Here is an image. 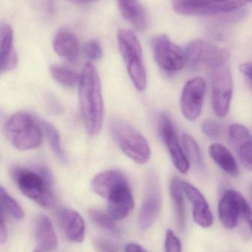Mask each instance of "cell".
I'll use <instances>...</instances> for the list:
<instances>
[{
  "mask_svg": "<svg viewBox=\"0 0 252 252\" xmlns=\"http://www.w3.org/2000/svg\"><path fill=\"white\" fill-rule=\"evenodd\" d=\"M79 100L86 130L90 135L98 134L103 124V98L100 78L90 62L84 65L80 78Z\"/></svg>",
  "mask_w": 252,
  "mask_h": 252,
  "instance_id": "obj_1",
  "label": "cell"
},
{
  "mask_svg": "<svg viewBox=\"0 0 252 252\" xmlns=\"http://www.w3.org/2000/svg\"><path fill=\"white\" fill-rule=\"evenodd\" d=\"M10 176L21 192L44 208H51L56 198L52 191L53 178L47 167L36 166L34 170L20 167L10 169Z\"/></svg>",
  "mask_w": 252,
  "mask_h": 252,
  "instance_id": "obj_2",
  "label": "cell"
},
{
  "mask_svg": "<svg viewBox=\"0 0 252 252\" xmlns=\"http://www.w3.org/2000/svg\"><path fill=\"white\" fill-rule=\"evenodd\" d=\"M110 133L127 157L139 164H145L151 157L149 142L143 134L128 123L115 119L111 122Z\"/></svg>",
  "mask_w": 252,
  "mask_h": 252,
  "instance_id": "obj_3",
  "label": "cell"
},
{
  "mask_svg": "<svg viewBox=\"0 0 252 252\" xmlns=\"http://www.w3.org/2000/svg\"><path fill=\"white\" fill-rule=\"evenodd\" d=\"M117 37L118 48L127 66L129 76L136 90L144 92L146 87V72L140 42L134 32L130 30H119Z\"/></svg>",
  "mask_w": 252,
  "mask_h": 252,
  "instance_id": "obj_4",
  "label": "cell"
},
{
  "mask_svg": "<svg viewBox=\"0 0 252 252\" xmlns=\"http://www.w3.org/2000/svg\"><path fill=\"white\" fill-rule=\"evenodd\" d=\"M5 132L12 144L21 151L38 148L42 140V133L36 120L28 112L12 115L6 122Z\"/></svg>",
  "mask_w": 252,
  "mask_h": 252,
  "instance_id": "obj_5",
  "label": "cell"
},
{
  "mask_svg": "<svg viewBox=\"0 0 252 252\" xmlns=\"http://www.w3.org/2000/svg\"><path fill=\"white\" fill-rule=\"evenodd\" d=\"M186 65L192 70L213 69L227 65L229 53L226 49L217 47L202 40H194L188 43L183 50Z\"/></svg>",
  "mask_w": 252,
  "mask_h": 252,
  "instance_id": "obj_6",
  "label": "cell"
},
{
  "mask_svg": "<svg viewBox=\"0 0 252 252\" xmlns=\"http://www.w3.org/2000/svg\"><path fill=\"white\" fill-rule=\"evenodd\" d=\"M247 3L245 0H183L173 7L186 16H213L235 11Z\"/></svg>",
  "mask_w": 252,
  "mask_h": 252,
  "instance_id": "obj_7",
  "label": "cell"
},
{
  "mask_svg": "<svg viewBox=\"0 0 252 252\" xmlns=\"http://www.w3.org/2000/svg\"><path fill=\"white\" fill-rule=\"evenodd\" d=\"M218 213L220 221L227 229L236 227L240 218L245 219L251 227V207L238 191L229 189L224 192L219 202Z\"/></svg>",
  "mask_w": 252,
  "mask_h": 252,
  "instance_id": "obj_8",
  "label": "cell"
},
{
  "mask_svg": "<svg viewBox=\"0 0 252 252\" xmlns=\"http://www.w3.org/2000/svg\"><path fill=\"white\" fill-rule=\"evenodd\" d=\"M212 76V103L215 113L220 118L226 116L230 107L233 93L232 73L227 65L213 69Z\"/></svg>",
  "mask_w": 252,
  "mask_h": 252,
  "instance_id": "obj_9",
  "label": "cell"
},
{
  "mask_svg": "<svg viewBox=\"0 0 252 252\" xmlns=\"http://www.w3.org/2000/svg\"><path fill=\"white\" fill-rule=\"evenodd\" d=\"M154 57L158 66L167 71L175 72L186 65L184 52L166 35H158L152 39Z\"/></svg>",
  "mask_w": 252,
  "mask_h": 252,
  "instance_id": "obj_10",
  "label": "cell"
},
{
  "mask_svg": "<svg viewBox=\"0 0 252 252\" xmlns=\"http://www.w3.org/2000/svg\"><path fill=\"white\" fill-rule=\"evenodd\" d=\"M207 84L202 78L189 80L183 87L180 96V111L188 121L198 119L202 112Z\"/></svg>",
  "mask_w": 252,
  "mask_h": 252,
  "instance_id": "obj_11",
  "label": "cell"
},
{
  "mask_svg": "<svg viewBox=\"0 0 252 252\" xmlns=\"http://www.w3.org/2000/svg\"><path fill=\"white\" fill-rule=\"evenodd\" d=\"M159 130L175 167L183 174L187 173L190 164L182 149L174 125L167 115H161L160 118Z\"/></svg>",
  "mask_w": 252,
  "mask_h": 252,
  "instance_id": "obj_12",
  "label": "cell"
},
{
  "mask_svg": "<svg viewBox=\"0 0 252 252\" xmlns=\"http://www.w3.org/2000/svg\"><path fill=\"white\" fill-rule=\"evenodd\" d=\"M161 208V194L156 175L151 173L148 178L147 191L139 216L142 230L149 229L156 220Z\"/></svg>",
  "mask_w": 252,
  "mask_h": 252,
  "instance_id": "obj_13",
  "label": "cell"
},
{
  "mask_svg": "<svg viewBox=\"0 0 252 252\" xmlns=\"http://www.w3.org/2000/svg\"><path fill=\"white\" fill-rule=\"evenodd\" d=\"M182 190L193 205V219L201 227L208 228L213 223V216L203 194L193 185L180 180Z\"/></svg>",
  "mask_w": 252,
  "mask_h": 252,
  "instance_id": "obj_14",
  "label": "cell"
},
{
  "mask_svg": "<svg viewBox=\"0 0 252 252\" xmlns=\"http://www.w3.org/2000/svg\"><path fill=\"white\" fill-rule=\"evenodd\" d=\"M107 200L108 215L114 220L125 219L134 207V200L129 184L117 188Z\"/></svg>",
  "mask_w": 252,
  "mask_h": 252,
  "instance_id": "obj_15",
  "label": "cell"
},
{
  "mask_svg": "<svg viewBox=\"0 0 252 252\" xmlns=\"http://www.w3.org/2000/svg\"><path fill=\"white\" fill-rule=\"evenodd\" d=\"M229 136L242 164L252 170V136L250 130L241 124H232L229 127Z\"/></svg>",
  "mask_w": 252,
  "mask_h": 252,
  "instance_id": "obj_16",
  "label": "cell"
},
{
  "mask_svg": "<svg viewBox=\"0 0 252 252\" xmlns=\"http://www.w3.org/2000/svg\"><path fill=\"white\" fill-rule=\"evenodd\" d=\"M58 220L62 231L69 241L81 243L85 236V223L78 212L62 209L58 213Z\"/></svg>",
  "mask_w": 252,
  "mask_h": 252,
  "instance_id": "obj_17",
  "label": "cell"
},
{
  "mask_svg": "<svg viewBox=\"0 0 252 252\" xmlns=\"http://www.w3.org/2000/svg\"><path fill=\"white\" fill-rule=\"evenodd\" d=\"M128 183L126 176L118 170H111L96 175L91 182L93 190L102 198H108L111 192Z\"/></svg>",
  "mask_w": 252,
  "mask_h": 252,
  "instance_id": "obj_18",
  "label": "cell"
},
{
  "mask_svg": "<svg viewBox=\"0 0 252 252\" xmlns=\"http://www.w3.org/2000/svg\"><path fill=\"white\" fill-rule=\"evenodd\" d=\"M53 49L61 57L72 63L78 61L79 45L76 37L68 31H61L56 34L53 41Z\"/></svg>",
  "mask_w": 252,
  "mask_h": 252,
  "instance_id": "obj_19",
  "label": "cell"
},
{
  "mask_svg": "<svg viewBox=\"0 0 252 252\" xmlns=\"http://www.w3.org/2000/svg\"><path fill=\"white\" fill-rule=\"evenodd\" d=\"M118 7L124 19L136 30L144 31L147 28L146 11L139 0H118Z\"/></svg>",
  "mask_w": 252,
  "mask_h": 252,
  "instance_id": "obj_20",
  "label": "cell"
},
{
  "mask_svg": "<svg viewBox=\"0 0 252 252\" xmlns=\"http://www.w3.org/2000/svg\"><path fill=\"white\" fill-rule=\"evenodd\" d=\"M36 238L38 247L44 252L57 248L58 242L53 224L45 215H40L36 223Z\"/></svg>",
  "mask_w": 252,
  "mask_h": 252,
  "instance_id": "obj_21",
  "label": "cell"
},
{
  "mask_svg": "<svg viewBox=\"0 0 252 252\" xmlns=\"http://www.w3.org/2000/svg\"><path fill=\"white\" fill-rule=\"evenodd\" d=\"M209 154L212 159L223 171L231 176H236L238 173V165L232 153L223 145L216 143L210 145Z\"/></svg>",
  "mask_w": 252,
  "mask_h": 252,
  "instance_id": "obj_22",
  "label": "cell"
},
{
  "mask_svg": "<svg viewBox=\"0 0 252 252\" xmlns=\"http://www.w3.org/2000/svg\"><path fill=\"white\" fill-rule=\"evenodd\" d=\"M170 192L173 200V207L176 213V220L180 229H183L186 226V207H185L183 192L180 185V179L174 177L170 184Z\"/></svg>",
  "mask_w": 252,
  "mask_h": 252,
  "instance_id": "obj_23",
  "label": "cell"
},
{
  "mask_svg": "<svg viewBox=\"0 0 252 252\" xmlns=\"http://www.w3.org/2000/svg\"><path fill=\"white\" fill-rule=\"evenodd\" d=\"M41 127H43L46 136H47V140L50 143V146L52 151H53V154L59 158V161L63 163H66L68 159H67L65 151H64L62 147L59 132L54 126L49 124V123L45 122V121L41 122Z\"/></svg>",
  "mask_w": 252,
  "mask_h": 252,
  "instance_id": "obj_24",
  "label": "cell"
},
{
  "mask_svg": "<svg viewBox=\"0 0 252 252\" xmlns=\"http://www.w3.org/2000/svg\"><path fill=\"white\" fill-rule=\"evenodd\" d=\"M182 143H183V152L188 161H192L197 167L203 168L204 158H203L202 152L198 142L190 135L184 133L182 136Z\"/></svg>",
  "mask_w": 252,
  "mask_h": 252,
  "instance_id": "obj_25",
  "label": "cell"
},
{
  "mask_svg": "<svg viewBox=\"0 0 252 252\" xmlns=\"http://www.w3.org/2000/svg\"><path fill=\"white\" fill-rule=\"evenodd\" d=\"M50 73L56 81L66 87H75L79 84L81 75L65 66L56 65L51 66Z\"/></svg>",
  "mask_w": 252,
  "mask_h": 252,
  "instance_id": "obj_26",
  "label": "cell"
},
{
  "mask_svg": "<svg viewBox=\"0 0 252 252\" xmlns=\"http://www.w3.org/2000/svg\"><path fill=\"white\" fill-rule=\"evenodd\" d=\"M0 208L16 220H22L24 212L17 201L0 185Z\"/></svg>",
  "mask_w": 252,
  "mask_h": 252,
  "instance_id": "obj_27",
  "label": "cell"
},
{
  "mask_svg": "<svg viewBox=\"0 0 252 252\" xmlns=\"http://www.w3.org/2000/svg\"><path fill=\"white\" fill-rule=\"evenodd\" d=\"M89 215L91 220L99 227L115 235H118L119 233V228L115 224L113 219L109 215L98 210H90Z\"/></svg>",
  "mask_w": 252,
  "mask_h": 252,
  "instance_id": "obj_28",
  "label": "cell"
},
{
  "mask_svg": "<svg viewBox=\"0 0 252 252\" xmlns=\"http://www.w3.org/2000/svg\"><path fill=\"white\" fill-rule=\"evenodd\" d=\"M201 129L206 136L210 139H218L222 133V126L220 123L214 120H206L202 123Z\"/></svg>",
  "mask_w": 252,
  "mask_h": 252,
  "instance_id": "obj_29",
  "label": "cell"
},
{
  "mask_svg": "<svg viewBox=\"0 0 252 252\" xmlns=\"http://www.w3.org/2000/svg\"><path fill=\"white\" fill-rule=\"evenodd\" d=\"M84 53L89 60L98 61L102 57L103 51L99 41L91 40L86 44Z\"/></svg>",
  "mask_w": 252,
  "mask_h": 252,
  "instance_id": "obj_30",
  "label": "cell"
},
{
  "mask_svg": "<svg viewBox=\"0 0 252 252\" xmlns=\"http://www.w3.org/2000/svg\"><path fill=\"white\" fill-rule=\"evenodd\" d=\"M165 252H181L180 240L170 229L166 234Z\"/></svg>",
  "mask_w": 252,
  "mask_h": 252,
  "instance_id": "obj_31",
  "label": "cell"
},
{
  "mask_svg": "<svg viewBox=\"0 0 252 252\" xmlns=\"http://www.w3.org/2000/svg\"><path fill=\"white\" fill-rule=\"evenodd\" d=\"M96 247L101 252H118L116 246L108 240H98L96 241Z\"/></svg>",
  "mask_w": 252,
  "mask_h": 252,
  "instance_id": "obj_32",
  "label": "cell"
},
{
  "mask_svg": "<svg viewBox=\"0 0 252 252\" xmlns=\"http://www.w3.org/2000/svg\"><path fill=\"white\" fill-rule=\"evenodd\" d=\"M47 103L50 107V110L53 113L59 114L62 112V108L61 104H59V102L53 95L47 96Z\"/></svg>",
  "mask_w": 252,
  "mask_h": 252,
  "instance_id": "obj_33",
  "label": "cell"
},
{
  "mask_svg": "<svg viewBox=\"0 0 252 252\" xmlns=\"http://www.w3.org/2000/svg\"><path fill=\"white\" fill-rule=\"evenodd\" d=\"M240 71L244 76L247 78L249 84H252V63L251 62H247V63H242L239 66Z\"/></svg>",
  "mask_w": 252,
  "mask_h": 252,
  "instance_id": "obj_34",
  "label": "cell"
},
{
  "mask_svg": "<svg viewBox=\"0 0 252 252\" xmlns=\"http://www.w3.org/2000/svg\"><path fill=\"white\" fill-rule=\"evenodd\" d=\"M6 239H7V229H6L4 220L0 216V244H4Z\"/></svg>",
  "mask_w": 252,
  "mask_h": 252,
  "instance_id": "obj_35",
  "label": "cell"
},
{
  "mask_svg": "<svg viewBox=\"0 0 252 252\" xmlns=\"http://www.w3.org/2000/svg\"><path fill=\"white\" fill-rule=\"evenodd\" d=\"M125 252H147L141 246L135 244H129L126 246Z\"/></svg>",
  "mask_w": 252,
  "mask_h": 252,
  "instance_id": "obj_36",
  "label": "cell"
},
{
  "mask_svg": "<svg viewBox=\"0 0 252 252\" xmlns=\"http://www.w3.org/2000/svg\"><path fill=\"white\" fill-rule=\"evenodd\" d=\"M68 1H72V2L76 3V4H90V3L95 2V1H99V0H68Z\"/></svg>",
  "mask_w": 252,
  "mask_h": 252,
  "instance_id": "obj_37",
  "label": "cell"
},
{
  "mask_svg": "<svg viewBox=\"0 0 252 252\" xmlns=\"http://www.w3.org/2000/svg\"><path fill=\"white\" fill-rule=\"evenodd\" d=\"M4 26H5V24H0V53H1V41H2L3 33H4Z\"/></svg>",
  "mask_w": 252,
  "mask_h": 252,
  "instance_id": "obj_38",
  "label": "cell"
},
{
  "mask_svg": "<svg viewBox=\"0 0 252 252\" xmlns=\"http://www.w3.org/2000/svg\"><path fill=\"white\" fill-rule=\"evenodd\" d=\"M183 1V0H173V4L175 3L180 2V1Z\"/></svg>",
  "mask_w": 252,
  "mask_h": 252,
  "instance_id": "obj_39",
  "label": "cell"
},
{
  "mask_svg": "<svg viewBox=\"0 0 252 252\" xmlns=\"http://www.w3.org/2000/svg\"><path fill=\"white\" fill-rule=\"evenodd\" d=\"M247 2H250V1H252V0H245Z\"/></svg>",
  "mask_w": 252,
  "mask_h": 252,
  "instance_id": "obj_40",
  "label": "cell"
},
{
  "mask_svg": "<svg viewBox=\"0 0 252 252\" xmlns=\"http://www.w3.org/2000/svg\"><path fill=\"white\" fill-rule=\"evenodd\" d=\"M34 252H40L39 250H35V251H34Z\"/></svg>",
  "mask_w": 252,
  "mask_h": 252,
  "instance_id": "obj_41",
  "label": "cell"
}]
</instances>
